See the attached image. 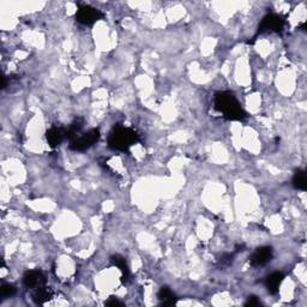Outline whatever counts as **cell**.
Returning <instances> with one entry per match:
<instances>
[{
  "label": "cell",
  "mask_w": 307,
  "mask_h": 307,
  "mask_svg": "<svg viewBox=\"0 0 307 307\" xmlns=\"http://www.w3.org/2000/svg\"><path fill=\"white\" fill-rule=\"evenodd\" d=\"M293 185H294L295 189L301 190V191H305L307 189V179H306V173L304 170H297L294 176H293Z\"/></svg>",
  "instance_id": "obj_13"
},
{
  "label": "cell",
  "mask_w": 307,
  "mask_h": 307,
  "mask_svg": "<svg viewBox=\"0 0 307 307\" xmlns=\"http://www.w3.org/2000/svg\"><path fill=\"white\" fill-rule=\"evenodd\" d=\"M258 305H260V301L257 297H254V295H251V297L247 298L245 306H258Z\"/></svg>",
  "instance_id": "obj_17"
},
{
  "label": "cell",
  "mask_w": 307,
  "mask_h": 307,
  "mask_svg": "<svg viewBox=\"0 0 307 307\" xmlns=\"http://www.w3.org/2000/svg\"><path fill=\"white\" fill-rule=\"evenodd\" d=\"M159 299L161 301L162 305L165 306H172L176 303V298L174 293L169 289L168 287H162L159 292Z\"/></svg>",
  "instance_id": "obj_10"
},
{
  "label": "cell",
  "mask_w": 307,
  "mask_h": 307,
  "mask_svg": "<svg viewBox=\"0 0 307 307\" xmlns=\"http://www.w3.org/2000/svg\"><path fill=\"white\" fill-rule=\"evenodd\" d=\"M67 138V132L66 130L62 129V127H51L47 132H46V140H47L48 145L51 148H56L58 145L64 142Z\"/></svg>",
  "instance_id": "obj_8"
},
{
  "label": "cell",
  "mask_w": 307,
  "mask_h": 307,
  "mask_svg": "<svg viewBox=\"0 0 307 307\" xmlns=\"http://www.w3.org/2000/svg\"><path fill=\"white\" fill-rule=\"evenodd\" d=\"M283 279L284 275L282 273H279V271L270 274V275L265 279V287L266 289H268V292L270 293V294H276V293L279 292V286H281Z\"/></svg>",
  "instance_id": "obj_9"
},
{
  "label": "cell",
  "mask_w": 307,
  "mask_h": 307,
  "mask_svg": "<svg viewBox=\"0 0 307 307\" xmlns=\"http://www.w3.org/2000/svg\"><path fill=\"white\" fill-rule=\"evenodd\" d=\"M15 293H16V288L13 286H11V284H2L1 288H0V295H1V298H4V299L13 297Z\"/></svg>",
  "instance_id": "obj_15"
},
{
  "label": "cell",
  "mask_w": 307,
  "mask_h": 307,
  "mask_svg": "<svg viewBox=\"0 0 307 307\" xmlns=\"http://www.w3.org/2000/svg\"><path fill=\"white\" fill-rule=\"evenodd\" d=\"M215 110L222 113L224 119L230 121H243L247 118L234 94L230 91H220L215 95Z\"/></svg>",
  "instance_id": "obj_1"
},
{
  "label": "cell",
  "mask_w": 307,
  "mask_h": 307,
  "mask_svg": "<svg viewBox=\"0 0 307 307\" xmlns=\"http://www.w3.org/2000/svg\"><path fill=\"white\" fill-rule=\"evenodd\" d=\"M137 142H140V136L137 132L121 125L114 126L108 137V146L116 151H129V149Z\"/></svg>",
  "instance_id": "obj_2"
},
{
  "label": "cell",
  "mask_w": 307,
  "mask_h": 307,
  "mask_svg": "<svg viewBox=\"0 0 307 307\" xmlns=\"http://www.w3.org/2000/svg\"><path fill=\"white\" fill-rule=\"evenodd\" d=\"M273 249L270 246H262L258 247L256 251L250 257V265L253 268H260L264 266L273 259Z\"/></svg>",
  "instance_id": "obj_6"
},
{
  "label": "cell",
  "mask_w": 307,
  "mask_h": 307,
  "mask_svg": "<svg viewBox=\"0 0 307 307\" xmlns=\"http://www.w3.org/2000/svg\"><path fill=\"white\" fill-rule=\"evenodd\" d=\"M100 140V131L97 129H92L86 133H83L80 137H75L70 143V149L75 151H84L91 148L94 144Z\"/></svg>",
  "instance_id": "obj_3"
},
{
  "label": "cell",
  "mask_w": 307,
  "mask_h": 307,
  "mask_svg": "<svg viewBox=\"0 0 307 307\" xmlns=\"http://www.w3.org/2000/svg\"><path fill=\"white\" fill-rule=\"evenodd\" d=\"M111 260H112V264L115 265L116 268L121 271V275H123L121 276V279H123V282L126 281L130 276V271L124 258L121 256H113L111 258Z\"/></svg>",
  "instance_id": "obj_12"
},
{
  "label": "cell",
  "mask_w": 307,
  "mask_h": 307,
  "mask_svg": "<svg viewBox=\"0 0 307 307\" xmlns=\"http://www.w3.org/2000/svg\"><path fill=\"white\" fill-rule=\"evenodd\" d=\"M105 17L102 11L95 7L89 6V5H82L78 9L77 13H76V21L78 23L83 24V26H92L95 22L102 20Z\"/></svg>",
  "instance_id": "obj_5"
},
{
  "label": "cell",
  "mask_w": 307,
  "mask_h": 307,
  "mask_svg": "<svg viewBox=\"0 0 307 307\" xmlns=\"http://www.w3.org/2000/svg\"><path fill=\"white\" fill-rule=\"evenodd\" d=\"M83 124H84V121H83V119H76L75 121H73V123L70 125L69 126V129H66V132H67V138H69V140H73V138L76 137V136H77V133L81 131V130H82V127H83Z\"/></svg>",
  "instance_id": "obj_14"
},
{
  "label": "cell",
  "mask_w": 307,
  "mask_h": 307,
  "mask_svg": "<svg viewBox=\"0 0 307 307\" xmlns=\"http://www.w3.org/2000/svg\"><path fill=\"white\" fill-rule=\"evenodd\" d=\"M46 279L43 276V274L39 270H30L28 273H26V275L23 276V284L27 288H30V289H39L45 286Z\"/></svg>",
  "instance_id": "obj_7"
},
{
  "label": "cell",
  "mask_w": 307,
  "mask_h": 307,
  "mask_svg": "<svg viewBox=\"0 0 307 307\" xmlns=\"http://www.w3.org/2000/svg\"><path fill=\"white\" fill-rule=\"evenodd\" d=\"M52 297H53V292H52V289L43 286L36 290V293H35V295H34V300H35V303L39 304V305H43V304H46L47 301H50Z\"/></svg>",
  "instance_id": "obj_11"
},
{
  "label": "cell",
  "mask_w": 307,
  "mask_h": 307,
  "mask_svg": "<svg viewBox=\"0 0 307 307\" xmlns=\"http://www.w3.org/2000/svg\"><path fill=\"white\" fill-rule=\"evenodd\" d=\"M284 21L283 17L276 13H270L266 15L260 22L259 27H258V34H264V32H281L283 30Z\"/></svg>",
  "instance_id": "obj_4"
},
{
  "label": "cell",
  "mask_w": 307,
  "mask_h": 307,
  "mask_svg": "<svg viewBox=\"0 0 307 307\" xmlns=\"http://www.w3.org/2000/svg\"><path fill=\"white\" fill-rule=\"evenodd\" d=\"M105 305L106 306H124V303H123V301L118 300V299H116V298L112 297V298L108 299L107 301H106Z\"/></svg>",
  "instance_id": "obj_16"
}]
</instances>
